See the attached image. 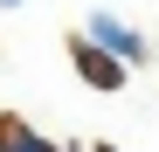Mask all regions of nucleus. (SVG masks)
Wrapping results in <instances>:
<instances>
[{
  "instance_id": "f257e3e1",
  "label": "nucleus",
  "mask_w": 159,
  "mask_h": 152,
  "mask_svg": "<svg viewBox=\"0 0 159 152\" xmlns=\"http://www.w3.org/2000/svg\"><path fill=\"white\" fill-rule=\"evenodd\" d=\"M83 42L97 48V56H111L118 69H131V62H139V56H145V42H139V35H131V28H125V21H118V14H90V28H83Z\"/></svg>"
},
{
  "instance_id": "f03ea898",
  "label": "nucleus",
  "mask_w": 159,
  "mask_h": 152,
  "mask_svg": "<svg viewBox=\"0 0 159 152\" xmlns=\"http://www.w3.org/2000/svg\"><path fill=\"white\" fill-rule=\"evenodd\" d=\"M76 76H83L90 90H118V83H125V69H118L111 56H97L90 42H76Z\"/></svg>"
},
{
  "instance_id": "7ed1b4c3",
  "label": "nucleus",
  "mask_w": 159,
  "mask_h": 152,
  "mask_svg": "<svg viewBox=\"0 0 159 152\" xmlns=\"http://www.w3.org/2000/svg\"><path fill=\"white\" fill-rule=\"evenodd\" d=\"M0 152H62V145L42 138V132H28L21 118H0Z\"/></svg>"
},
{
  "instance_id": "20e7f679",
  "label": "nucleus",
  "mask_w": 159,
  "mask_h": 152,
  "mask_svg": "<svg viewBox=\"0 0 159 152\" xmlns=\"http://www.w3.org/2000/svg\"><path fill=\"white\" fill-rule=\"evenodd\" d=\"M0 7H21V0H0Z\"/></svg>"
}]
</instances>
